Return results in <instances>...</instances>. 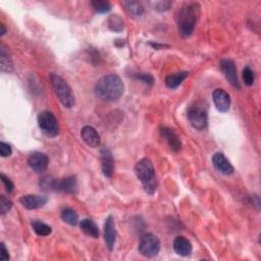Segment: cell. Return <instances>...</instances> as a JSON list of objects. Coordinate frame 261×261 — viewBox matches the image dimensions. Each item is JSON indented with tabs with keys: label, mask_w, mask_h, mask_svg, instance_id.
<instances>
[{
	"label": "cell",
	"mask_w": 261,
	"mask_h": 261,
	"mask_svg": "<svg viewBox=\"0 0 261 261\" xmlns=\"http://www.w3.org/2000/svg\"><path fill=\"white\" fill-rule=\"evenodd\" d=\"M0 64H2V72H13V60L8 47L5 44L0 45Z\"/></svg>",
	"instance_id": "20"
},
{
	"label": "cell",
	"mask_w": 261,
	"mask_h": 261,
	"mask_svg": "<svg viewBox=\"0 0 261 261\" xmlns=\"http://www.w3.org/2000/svg\"><path fill=\"white\" fill-rule=\"evenodd\" d=\"M220 70L222 72V74L224 75L225 79L230 82V84L236 88V89H241V85L238 79V75H237V70H236V65L235 62L232 59L228 58H223L220 60Z\"/></svg>",
	"instance_id": "9"
},
{
	"label": "cell",
	"mask_w": 261,
	"mask_h": 261,
	"mask_svg": "<svg viewBox=\"0 0 261 261\" xmlns=\"http://www.w3.org/2000/svg\"><path fill=\"white\" fill-rule=\"evenodd\" d=\"M80 227H81L82 232L89 237L98 239L100 236V232H99V228H98V225L92 219H89V218L83 219L80 222Z\"/></svg>",
	"instance_id": "19"
},
{
	"label": "cell",
	"mask_w": 261,
	"mask_h": 261,
	"mask_svg": "<svg viewBox=\"0 0 261 261\" xmlns=\"http://www.w3.org/2000/svg\"><path fill=\"white\" fill-rule=\"evenodd\" d=\"M188 76H189L188 72H181V73H177L174 75H169L165 80L166 86L172 90L177 89L179 86L182 85V83L185 81V79Z\"/></svg>",
	"instance_id": "21"
},
{
	"label": "cell",
	"mask_w": 261,
	"mask_h": 261,
	"mask_svg": "<svg viewBox=\"0 0 261 261\" xmlns=\"http://www.w3.org/2000/svg\"><path fill=\"white\" fill-rule=\"evenodd\" d=\"M173 247H174L175 252L178 255L183 256V257L190 256L192 253V249H193L191 242L183 236H179L175 239Z\"/></svg>",
	"instance_id": "18"
},
{
	"label": "cell",
	"mask_w": 261,
	"mask_h": 261,
	"mask_svg": "<svg viewBox=\"0 0 261 261\" xmlns=\"http://www.w3.org/2000/svg\"><path fill=\"white\" fill-rule=\"evenodd\" d=\"M38 125L42 132L48 137H55L59 134V124L55 115L48 111L44 110L38 114Z\"/></svg>",
	"instance_id": "8"
},
{
	"label": "cell",
	"mask_w": 261,
	"mask_h": 261,
	"mask_svg": "<svg viewBox=\"0 0 261 261\" xmlns=\"http://www.w3.org/2000/svg\"><path fill=\"white\" fill-rule=\"evenodd\" d=\"M215 107L220 112H227L231 107V96L222 89H215L212 94Z\"/></svg>",
	"instance_id": "13"
},
{
	"label": "cell",
	"mask_w": 261,
	"mask_h": 261,
	"mask_svg": "<svg viewBox=\"0 0 261 261\" xmlns=\"http://www.w3.org/2000/svg\"><path fill=\"white\" fill-rule=\"evenodd\" d=\"M49 165V158L43 152H34L28 158V166L37 174L45 172Z\"/></svg>",
	"instance_id": "10"
},
{
	"label": "cell",
	"mask_w": 261,
	"mask_h": 261,
	"mask_svg": "<svg viewBox=\"0 0 261 261\" xmlns=\"http://www.w3.org/2000/svg\"><path fill=\"white\" fill-rule=\"evenodd\" d=\"M200 5L198 3H192L181 8L177 15L176 21L180 35L183 38H188L192 35L200 16Z\"/></svg>",
	"instance_id": "2"
},
{
	"label": "cell",
	"mask_w": 261,
	"mask_h": 261,
	"mask_svg": "<svg viewBox=\"0 0 261 261\" xmlns=\"http://www.w3.org/2000/svg\"><path fill=\"white\" fill-rule=\"evenodd\" d=\"M0 28H2V31H0V35L4 36V35L6 34V33H7V29H6V27H5L4 24L0 25Z\"/></svg>",
	"instance_id": "35"
},
{
	"label": "cell",
	"mask_w": 261,
	"mask_h": 261,
	"mask_svg": "<svg viewBox=\"0 0 261 261\" xmlns=\"http://www.w3.org/2000/svg\"><path fill=\"white\" fill-rule=\"evenodd\" d=\"M61 219L70 225H77L79 222L78 213L72 208H64L61 210Z\"/></svg>",
	"instance_id": "23"
},
{
	"label": "cell",
	"mask_w": 261,
	"mask_h": 261,
	"mask_svg": "<svg viewBox=\"0 0 261 261\" xmlns=\"http://www.w3.org/2000/svg\"><path fill=\"white\" fill-rule=\"evenodd\" d=\"M50 81L53 91L61 104L67 108H72L75 105L76 99L70 85L56 74L50 75Z\"/></svg>",
	"instance_id": "4"
},
{
	"label": "cell",
	"mask_w": 261,
	"mask_h": 261,
	"mask_svg": "<svg viewBox=\"0 0 261 261\" xmlns=\"http://www.w3.org/2000/svg\"><path fill=\"white\" fill-rule=\"evenodd\" d=\"M135 174L138 178V180L142 183L144 191L152 195L157 187L156 183V177H155V171L152 162L148 158H142L140 159L135 166Z\"/></svg>",
	"instance_id": "3"
},
{
	"label": "cell",
	"mask_w": 261,
	"mask_h": 261,
	"mask_svg": "<svg viewBox=\"0 0 261 261\" xmlns=\"http://www.w3.org/2000/svg\"><path fill=\"white\" fill-rule=\"evenodd\" d=\"M12 147L10 144L2 141L0 142V154H2L3 157H8L10 155H12Z\"/></svg>",
	"instance_id": "30"
},
{
	"label": "cell",
	"mask_w": 261,
	"mask_h": 261,
	"mask_svg": "<svg viewBox=\"0 0 261 261\" xmlns=\"http://www.w3.org/2000/svg\"><path fill=\"white\" fill-rule=\"evenodd\" d=\"M32 228L35 232L37 236L40 237H47L52 233V228L48 224L40 221V220H34L32 221Z\"/></svg>",
	"instance_id": "22"
},
{
	"label": "cell",
	"mask_w": 261,
	"mask_h": 261,
	"mask_svg": "<svg viewBox=\"0 0 261 261\" xmlns=\"http://www.w3.org/2000/svg\"><path fill=\"white\" fill-rule=\"evenodd\" d=\"M150 45H151L153 48H155V49H160V48L166 47L165 45H160V44H157V43H152V42H150Z\"/></svg>",
	"instance_id": "34"
},
{
	"label": "cell",
	"mask_w": 261,
	"mask_h": 261,
	"mask_svg": "<svg viewBox=\"0 0 261 261\" xmlns=\"http://www.w3.org/2000/svg\"><path fill=\"white\" fill-rule=\"evenodd\" d=\"M212 165L222 175L230 176L234 173V167L222 152H216L212 156Z\"/></svg>",
	"instance_id": "12"
},
{
	"label": "cell",
	"mask_w": 261,
	"mask_h": 261,
	"mask_svg": "<svg viewBox=\"0 0 261 261\" xmlns=\"http://www.w3.org/2000/svg\"><path fill=\"white\" fill-rule=\"evenodd\" d=\"M138 251L146 258H153L157 256L160 251V242L158 238L151 233L142 235L139 241Z\"/></svg>",
	"instance_id": "7"
},
{
	"label": "cell",
	"mask_w": 261,
	"mask_h": 261,
	"mask_svg": "<svg viewBox=\"0 0 261 261\" xmlns=\"http://www.w3.org/2000/svg\"><path fill=\"white\" fill-rule=\"evenodd\" d=\"M40 186L45 190H52V191L65 192L69 194H75L77 191L78 183H77V178L75 176H71L68 178L60 179V180L45 177L41 180Z\"/></svg>",
	"instance_id": "5"
},
{
	"label": "cell",
	"mask_w": 261,
	"mask_h": 261,
	"mask_svg": "<svg viewBox=\"0 0 261 261\" xmlns=\"http://www.w3.org/2000/svg\"><path fill=\"white\" fill-rule=\"evenodd\" d=\"M48 199L46 196L42 195H33V194H28L24 195L20 198V203L27 209L29 210H34V209H39L43 207L47 203Z\"/></svg>",
	"instance_id": "11"
},
{
	"label": "cell",
	"mask_w": 261,
	"mask_h": 261,
	"mask_svg": "<svg viewBox=\"0 0 261 261\" xmlns=\"http://www.w3.org/2000/svg\"><path fill=\"white\" fill-rule=\"evenodd\" d=\"M124 93V84L117 75L102 77L95 85V95L105 102L119 100Z\"/></svg>",
	"instance_id": "1"
},
{
	"label": "cell",
	"mask_w": 261,
	"mask_h": 261,
	"mask_svg": "<svg viewBox=\"0 0 261 261\" xmlns=\"http://www.w3.org/2000/svg\"><path fill=\"white\" fill-rule=\"evenodd\" d=\"M107 23L109 29L113 32H121L124 30V22L118 15H111Z\"/></svg>",
	"instance_id": "25"
},
{
	"label": "cell",
	"mask_w": 261,
	"mask_h": 261,
	"mask_svg": "<svg viewBox=\"0 0 261 261\" xmlns=\"http://www.w3.org/2000/svg\"><path fill=\"white\" fill-rule=\"evenodd\" d=\"M243 80L247 86H252L255 81V76L254 72L251 70V68L246 67L243 70Z\"/></svg>",
	"instance_id": "28"
},
{
	"label": "cell",
	"mask_w": 261,
	"mask_h": 261,
	"mask_svg": "<svg viewBox=\"0 0 261 261\" xmlns=\"http://www.w3.org/2000/svg\"><path fill=\"white\" fill-rule=\"evenodd\" d=\"M81 137L84 142L89 145L90 147L96 148L101 143V137L97 130L90 125H86L81 130Z\"/></svg>",
	"instance_id": "16"
},
{
	"label": "cell",
	"mask_w": 261,
	"mask_h": 261,
	"mask_svg": "<svg viewBox=\"0 0 261 261\" xmlns=\"http://www.w3.org/2000/svg\"><path fill=\"white\" fill-rule=\"evenodd\" d=\"M123 6L127 14L133 17H140L144 13V9L142 5L138 2H124Z\"/></svg>",
	"instance_id": "24"
},
{
	"label": "cell",
	"mask_w": 261,
	"mask_h": 261,
	"mask_svg": "<svg viewBox=\"0 0 261 261\" xmlns=\"http://www.w3.org/2000/svg\"><path fill=\"white\" fill-rule=\"evenodd\" d=\"M159 132H160L161 137L167 141V143L169 144L170 148L173 151H180L182 149V142H181L179 136L175 133L174 129L167 127V126H163V127H160Z\"/></svg>",
	"instance_id": "17"
},
{
	"label": "cell",
	"mask_w": 261,
	"mask_h": 261,
	"mask_svg": "<svg viewBox=\"0 0 261 261\" xmlns=\"http://www.w3.org/2000/svg\"><path fill=\"white\" fill-rule=\"evenodd\" d=\"M13 207V202L7 198L5 195H2V197H0V213L2 215L7 214Z\"/></svg>",
	"instance_id": "27"
},
{
	"label": "cell",
	"mask_w": 261,
	"mask_h": 261,
	"mask_svg": "<svg viewBox=\"0 0 261 261\" xmlns=\"http://www.w3.org/2000/svg\"><path fill=\"white\" fill-rule=\"evenodd\" d=\"M104 239L109 251H112L116 242V230L113 216L109 215L104 223Z\"/></svg>",
	"instance_id": "14"
},
{
	"label": "cell",
	"mask_w": 261,
	"mask_h": 261,
	"mask_svg": "<svg viewBox=\"0 0 261 261\" xmlns=\"http://www.w3.org/2000/svg\"><path fill=\"white\" fill-rule=\"evenodd\" d=\"M92 7L95 9L96 12L100 14H105L111 11V5L108 2H103V0H94L91 3Z\"/></svg>",
	"instance_id": "26"
},
{
	"label": "cell",
	"mask_w": 261,
	"mask_h": 261,
	"mask_svg": "<svg viewBox=\"0 0 261 261\" xmlns=\"http://www.w3.org/2000/svg\"><path fill=\"white\" fill-rule=\"evenodd\" d=\"M133 77L137 81H140L149 86H151L154 83V79L150 74H135Z\"/></svg>",
	"instance_id": "29"
},
{
	"label": "cell",
	"mask_w": 261,
	"mask_h": 261,
	"mask_svg": "<svg viewBox=\"0 0 261 261\" xmlns=\"http://www.w3.org/2000/svg\"><path fill=\"white\" fill-rule=\"evenodd\" d=\"M0 178H2V182L6 188V190L9 192V193H12L14 191V184L13 182L11 181L10 178H8L5 174H2V176H0Z\"/></svg>",
	"instance_id": "31"
},
{
	"label": "cell",
	"mask_w": 261,
	"mask_h": 261,
	"mask_svg": "<svg viewBox=\"0 0 261 261\" xmlns=\"http://www.w3.org/2000/svg\"><path fill=\"white\" fill-rule=\"evenodd\" d=\"M101 168L105 177L111 178L114 173V159L109 148H102L100 150Z\"/></svg>",
	"instance_id": "15"
},
{
	"label": "cell",
	"mask_w": 261,
	"mask_h": 261,
	"mask_svg": "<svg viewBox=\"0 0 261 261\" xmlns=\"http://www.w3.org/2000/svg\"><path fill=\"white\" fill-rule=\"evenodd\" d=\"M173 4L171 2H159L155 4V9L157 12H166L168 11Z\"/></svg>",
	"instance_id": "32"
},
{
	"label": "cell",
	"mask_w": 261,
	"mask_h": 261,
	"mask_svg": "<svg viewBox=\"0 0 261 261\" xmlns=\"http://www.w3.org/2000/svg\"><path fill=\"white\" fill-rule=\"evenodd\" d=\"M187 116L189 122L194 128L198 130H203L207 127L208 112H207L206 105L203 102L198 101L192 104L188 109Z\"/></svg>",
	"instance_id": "6"
},
{
	"label": "cell",
	"mask_w": 261,
	"mask_h": 261,
	"mask_svg": "<svg viewBox=\"0 0 261 261\" xmlns=\"http://www.w3.org/2000/svg\"><path fill=\"white\" fill-rule=\"evenodd\" d=\"M9 259H10L9 251H8L6 245L4 243H2V260L3 261H8Z\"/></svg>",
	"instance_id": "33"
}]
</instances>
